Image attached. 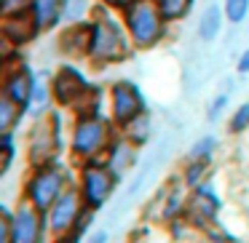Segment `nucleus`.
Listing matches in <instances>:
<instances>
[{
    "label": "nucleus",
    "mask_w": 249,
    "mask_h": 243,
    "mask_svg": "<svg viewBox=\"0 0 249 243\" xmlns=\"http://www.w3.org/2000/svg\"><path fill=\"white\" fill-rule=\"evenodd\" d=\"M129 30L137 43L147 46L161 35V16L150 3H140L129 11Z\"/></svg>",
    "instance_id": "nucleus-1"
},
{
    "label": "nucleus",
    "mask_w": 249,
    "mask_h": 243,
    "mask_svg": "<svg viewBox=\"0 0 249 243\" xmlns=\"http://www.w3.org/2000/svg\"><path fill=\"white\" fill-rule=\"evenodd\" d=\"M91 51H94V56H99V59H118V56L124 54V35H121V30L115 27L113 22L97 24Z\"/></svg>",
    "instance_id": "nucleus-2"
},
{
    "label": "nucleus",
    "mask_w": 249,
    "mask_h": 243,
    "mask_svg": "<svg viewBox=\"0 0 249 243\" xmlns=\"http://www.w3.org/2000/svg\"><path fill=\"white\" fill-rule=\"evenodd\" d=\"M59 187H62V174L59 171H43L30 184V198H33V203L38 209H46V206H51L56 200Z\"/></svg>",
    "instance_id": "nucleus-3"
},
{
    "label": "nucleus",
    "mask_w": 249,
    "mask_h": 243,
    "mask_svg": "<svg viewBox=\"0 0 249 243\" xmlns=\"http://www.w3.org/2000/svg\"><path fill=\"white\" fill-rule=\"evenodd\" d=\"M113 107H115V118H121V120L140 118L142 99H140V94H137V88L129 86V83H118L115 91H113Z\"/></svg>",
    "instance_id": "nucleus-4"
},
{
    "label": "nucleus",
    "mask_w": 249,
    "mask_h": 243,
    "mask_svg": "<svg viewBox=\"0 0 249 243\" xmlns=\"http://www.w3.org/2000/svg\"><path fill=\"white\" fill-rule=\"evenodd\" d=\"M83 190H86V200L91 206H102L107 200L110 190H113V179L102 168H89L83 177Z\"/></svg>",
    "instance_id": "nucleus-5"
},
{
    "label": "nucleus",
    "mask_w": 249,
    "mask_h": 243,
    "mask_svg": "<svg viewBox=\"0 0 249 243\" xmlns=\"http://www.w3.org/2000/svg\"><path fill=\"white\" fill-rule=\"evenodd\" d=\"M105 142V126L99 120H86V123L78 126L75 131V150L81 155H91L99 145Z\"/></svg>",
    "instance_id": "nucleus-6"
},
{
    "label": "nucleus",
    "mask_w": 249,
    "mask_h": 243,
    "mask_svg": "<svg viewBox=\"0 0 249 243\" xmlns=\"http://www.w3.org/2000/svg\"><path fill=\"white\" fill-rule=\"evenodd\" d=\"M38 238V216L33 209H19L17 219H14V238L17 243H33Z\"/></svg>",
    "instance_id": "nucleus-7"
},
{
    "label": "nucleus",
    "mask_w": 249,
    "mask_h": 243,
    "mask_svg": "<svg viewBox=\"0 0 249 243\" xmlns=\"http://www.w3.org/2000/svg\"><path fill=\"white\" fill-rule=\"evenodd\" d=\"M78 214V200L72 193L62 195L59 200H56L54 211H51V225H54V230H65V227H70V222L75 219Z\"/></svg>",
    "instance_id": "nucleus-8"
},
{
    "label": "nucleus",
    "mask_w": 249,
    "mask_h": 243,
    "mask_svg": "<svg viewBox=\"0 0 249 243\" xmlns=\"http://www.w3.org/2000/svg\"><path fill=\"white\" fill-rule=\"evenodd\" d=\"M83 88H86V83L75 70H65L56 78V94H59L62 102H72L78 94H83Z\"/></svg>",
    "instance_id": "nucleus-9"
},
{
    "label": "nucleus",
    "mask_w": 249,
    "mask_h": 243,
    "mask_svg": "<svg viewBox=\"0 0 249 243\" xmlns=\"http://www.w3.org/2000/svg\"><path fill=\"white\" fill-rule=\"evenodd\" d=\"M6 94L14 99L17 104H24L30 99V94H33V83H30V75L27 72H17V75L11 78V81L6 83Z\"/></svg>",
    "instance_id": "nucleus-10"
},
{
    "label": "nucleus",
    "mask_w": 249,
    "mask_h": 243,
    "mask_svg": "<svg viewBox=\"0 0 249 243\" xmlns=\"http://www.w3.org/2000/svg\"><path fill=\"white\" fill-rule=\"evenodd\" d=\"M33 8H35V22L49 27V24H54L56 14H59V0H35Z\"/></svg>",
    "instance_id": "nucleus-11"
},
{
    "label": "nucleus",
    "mask_w": 249,
    "mask_h": 243,
    "mask_svg": "<svg viewBox=\"0 0 249 243\" xmlns=\"http://www.w3.org/2000/svg\"><path fill=\"white\" fill-rule=\"evenodd\" d=\"M198 30H201V38H204V40H212V38H214L217 30H220V8H217V6H209V8H206L204 16H201Z\"/></svg>",
    "instance_id": "nucleus-12"
},
{
    "label": "nucleus",
    "mask_w": 249,
    "mask_h": 243,
    "mask_svg": "<svg viewBox=\"0 0 249 243\" xmlns=\"http://www.w3.org/2000/svg\"><path fill=\"white\" fill-rule=\"evenodd\" d=\"M193 0H161V16L166 19H179L190 8Z\"/></svg>",
    "instance_id": "nucleus-13"
},
{
    "label": "nucleus",
    "mask_w": 249,
    "mask_h": 243,
    "mask_svg": "<svg viewBox=\"0 0 249 243\" xmlns=\"http://www.w3.org/2000/svg\"><path fill=\"white\" fill-rule=\"evenodd\" d=\"M225 8H228V19H233V22H241V19L247 16L249 0H228Z\"/></svg>",
    "instance_id": "nucleus-14"
},
{
    "label": "nucleus",
    "mask_w": 249,
    "mask_h": 243,
    "mask_svg": "<svg viewBox=\"0 0 249 243\" xmlns=\"http://www.w3.org/2000/svg\"><path fill=\"white\" fill-rule=\"evenodd\" d=\"M14 104H17V102H14L8 94L3 97V102H0V113H3V118H0V126H3V129H8V126L14 123Z\"/></svg>",
    "instance_id": "nucleus-15"
},
{
    "label": "nucleus",
    "mask_w": 249,
    "mask_h": 243,
    "mask_svg": "<svg viewBox=\"0 0 249 243\" xmlns=\"http://www.w3.org/2000/svg\"><path fill=\"white\" fill-rule=\"evenodd\" d=\"M65 16L67 19H78L83 11H86V0H65Z\"/></svg>",
    "instance_id": "nucleus-16"
},
{
    "label": "nucleus",
    "mask_w": 249,
    "mask_h": 243,
    "mask_svg": "<svg viewBox=\"0 0 249 243\" xmlns=\"http://www.w3.org/2000/svg\"><path fill=\"white\" fill-rule=\"evenodd\" d=\"M247 123H249V107L244 104V107L236 113V118H233V131H241Z\"/></svg>",
    "instance_id": "nucleus-17"
},
{
    "label": "nucleus",
    "mask_w": 249,
    "mask_h": 243,
    "mask_svg": "<svg viewBox=\"0 0 249 243\" xmlns=\"http://www.w3.org/2000/svg\"><path fill=\"white\" fill-rule=\"evenodd\" d=\"M212 145H214V139H212V136H206V139H201V142H198V145H196V147H193V150H190V155H193V158H198V155H204V152H206V150H209V147H212Z\"/></svg>",
    "instance_id": "nucleus-18"
},
{
    "label": "nucleus",
    "mask_w": 249,
    "mask_h": 243,
    "mask_svg": "<svg viewBox=\"0 0 249 243\" xmlns=\"http://www.w3.org/2000/svg\"><path fill=\"white\" fill-rule=\"evenodd\" d=\"M222 104H225V97H220L214 104H212V110H209V118H217V113L222 110Z\"/></svg>",
    "instance_id": "nucleus-19"
},
{
    "label": "nucleus",
    "mask_w": 249,
    "mask_h": 243,
    "mask_svg": "<svg viewBox=\"0 0 249 243\" xmlns=\"http://www.w3.org/2000/svg\"><path fill=\"white\" fill-rule=\"evenodd\" d=\"M198 177H201V166H193L188 171V179H190V182H198Z\"/></svg>",
    "instance_id": "nucleus-20"
},
{
    "label": "nucleus",
    "mask_w": 249,
    "mask_h": 243,
    "mask_svg": "<svg viewBox=\"0 0 249 243\" xmlns=\"http://www.w3.org/2000/svg\"><path fill=\"white\" fill-rule=\"evenodd\" d=\"M35 102H46V86L35 88Z\"/></svg>",
    "instance_id": "nucleus-21"
},
{
    "label": "nucleus",
    "mask_w": 249,
    "mask_h": 243,
    "mask_svg": "<svg viewBox=\"0 0 249 243\" xmlns=\"http://www.w3.org/2000/svg\"><path fill=\"white\" fill-rule=\"evenodd\" d=\"M238 70H241V72H249V51L244 54V59H241V65H238Z\"/></svg>",
    "instance_id": "nucleus-22"
},
{
    "label": "nucleus",
    "mask_w": 249,
    "mask_h": 243,
    "mask_svg": "<svg viewBox=\"0 0 249 243\" xmlns=\"http://www.w3.org/2000/svg\"><path fill=\"white\" fill-rule=\"evenodd\" d=\"M121 3H126V0H121Z\"/></svg>",
    "instance_id": "nucleus-23"
}]
</instances>
